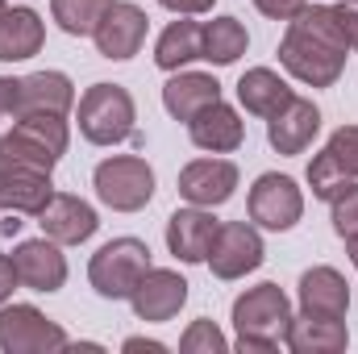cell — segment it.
Masks as SVG:
<instances>
[{"instance_id":"obj_1","label":"cell","mask_w":358,"mask_h":354,"mask_svg":"<svg viewBox=\"0 0 358 354\" xmlns=\"http://www.w3.org/2000/svg\"><path fill=\"white\" fill-rule=\"evenodd\" d=\"M346 55L350 46H346L334 4H304L287 21V34L279 42L283 71L308 88H334L338 76L346 71Z\"/></svg>"},{"instance_id":"obj_2","label":"cell","mask_w":358,"mask_h":354,"mask_svg":"<svg viewBox=\"0 0 358 354\" xmlns=\"http://www.w3.org/2000/svg\"><path fill=\"white\" fill-rule=\"evenodd\" d=\"M67 142H71L67 117L55 113L13 117V129L0 138V171H55V163L67 155Z\"/></svg>"},{"instance_id":"obj_3","label":"cell","mask_w":358,"mask_h":354,"mask_svg":"<svg viewBox=\"0 0 358 354\" xmlns=\"http://www.w3.org/2000/svg\"><path fill=\"white\" fill-rule=\"evenodd\" d=\"M292 325V300L279 283H259L234 300V330L242 354H271L287 338Z\"/></svg>"},{"instance_id":"obj_4","label":"cell","mask_w":358,"mask_h":354,"mask_svg":"<svg viewBox=\"0 0 358 354\" xmlns=\"http://www.w3.org/2000/svg\"><path fill=\"white\" fill-rule=\"evenodd\" d=\"M134 96L121 84H92L80 96V134L92 146H117L125 138H134Z\"/></svg>"},{"instance_id":"obj_5","label":"cell","mask_w":358,"mask_h":354,"mask_svg":"<svg viewBox=\"0 0 358 354\" xmlns=\"http://www.w3.org/2000/svg\"><path fill=\"white\" fill-rule=\"evenodd\" d=\"M150 271V246L142 238H113L104 242L88 263V279L96 296L104 300H129L138 279Z\"/></svg>"},{"instance_id":"obj_6","label":"cell","mask_w":358,"mask_h":354,"mask_svg":"<svg viewBox=\"0 0 358 354\" xmlns=\"http://www.w3.org/2000/svg\"><path fill=\"white\" fill-rule=\"evenodd\" d=\"M96 196L100 204H108L113 213H138L155 200V171L146 159L138 155H113L96 167Z\"/></svg>"},{"instance_id":"obj_7","label":"cell","mask_w":358,"mask_h":354,"mask_svg":"<svg viewBox=\"0 0 358 354\" xmlns=\"http://www.w3.org/2000/svg\"><path fill=\"white\" fill-rule=\"evenodd\" d=\"M67 346L71 338L63 334V325L34 304H0V354H50Z\"/></svg>"},{"instance_id":"obj_8","label":"cell","mask_w":358,"mask_h":354,"mask_svg":"<svg viewBox=\"0 0 358 354\" xmlns=\"http://www.w3.org/2000/svg\"><path fill=\"white\" fill-rule=\"evenodd\" d=\"M246 208H250V221H255V225H263L271 234H283V229H292V225L304 217V192L296 187L292 176L267 171V176L255 179Z\"/></svg>"},{"instance_id":"obj_9","label":"cell","mask_w":358,"mask_h":354,"mask_svg":"<svg viewBox=\"0 0 358 354\" xmlns=\"http://www.w3.org/2000/svg\"><path fill=\"white\" fill-rule=\"evenodd\" d=\"M358 179V125H342L329 134L325 150L308 163V187L317 200H334L346 183Z\"/></svg>"},{"instance_id":"obj_10","label":"cell","mask_w":358,"mask_h":354,"mask_svg":"<svg viewBox=\"0 0 358 354\" xmlns=\"http://www.w3.org/2000/svg\"><path fill=\"white\" fill-rule=\"evenodd\" d=\"M263 259H267V250H263L259 229L250 221H225V225H217V238H213L204 263L213 267L217 279H242V275L259 271Z\"/></svg>"},{"instance_id":"obj_11","label":"cell","mask_w":358,"mask_h":354,"mask_svg":"<svg viewBox=\"0 0 358 354\" xmlns=\"http://www.w3.org/2000/svg\"><path fill=\"white\" fill-rule=\"evenodd\" d=\"M146 29H150V17H146L138 4H129V0H113V4L104 8L100 25L92 29V42H96V50H100L104 59L125 63V59H134V55L142 50Z\"/></svg>"},{"instance_id":"obj_12","label":"cell","mask_w":358,"mask_h":354,"mask_svg":"<svg viewBox=\"0 0 358 354\" xmlns=\"http://www.w3.org/2000/svg\"><path fill=\"white\" fill-rule=\"evenodd\" d=\"M129 304L138 313V321H171L179 309L187 304V279L179 271H167V267H150L138 288L129 292Z\"/></svg>"},{"instance_id":"obj_13","label":"cell","mask_w":358,"mask_h":354,"mask_svg":"<svg viewBox=\"0 0 358 354\" xmlns=\"http://www.w3.org/2000/svg\"><path fill=\"white\" fill-rule=\"evenodd\" d=\"M38 225H42V234H46L50 242H59V246H80V242H88L92 234L100 229V217H96V208H92L88 200L67 196V192H55L50 204L38 213Z\"/></svg>"},{"instance_id":"obj_14","label":"cell","mask_w":358,"mask_h":354,"mask_svg":"<svg viewBox=\"0 0 358 354\" xmlns=\"http://www.w3.org/2000/svg\"><path fill=\"white\" fill-rule=\"evenodd\" d=\"M238 192V167L229 159H196L179 171V196L200 208H217Z\"/></svg>"},{"instance_id":"obj_15","label":"cell","mask_w":358,"mask_h":354,"mask_svg":"<svg viewBox=\"0 0 358 354\" xmlns=\"http://www.w3.org/2000/svg\"><path fill=\"white\" fill-rule=\"evenodd\" d=\"M321 134V108L304 96H292L275 117H267V142L279 155H304Z\"/></svg>"},{"instance_id":"obj_16","label":"cell","mask_w":358,"mask_h":354,"mask_svg":"<svg viewBox=\"0 0 358 354\" xmlns=\"http://www.w3.org/2000/svg\"><path fill=\"white\" fill-rule=\"evenodd\" d=\"M13 267H17L21 288H29V292H59L67 283V259H63L59 242H50V238L21 242L13 250Z\"/></svg>"},{"instance_id":"obj_17","label":"cell","mask_w":358,"mask_h":354,"mask_svg":"<svg viewBox=\"0 0 358 354\" xmlns=\"http://www.w3.org/2000/svg\"><path fill=\"white\" fill-rule=\"evenodd\" d=\"M76 104V84L63 71H34L17 80V100H13V117H29V113H55L67 117Z\"/></svg>"},{"instance_id":"obj_18","label":"cell","mask_w":358,"mask_h":354,"mask_svg":"<svg viewBox=\"0 0 358 354\" xmlns=\"http://www.w3.org/2000/svg\"><path fill=\"white\" fill-rule=\"evenodd\" d=\"M217 225L221 221H213V208H200V204L176 208L171 221H167V246H171V255H176L179 263H204L208 246L217 238Z\"/></svg>"},{"instance_id":"obj_19","label":"cell","mask_w":358,"mask_h":354,"mask_svg":"<svg viewBox=\"0 0 358 354\" xmlns=\"http://www.w3.org/2000/svg\"><path fill=\"white\" fill-rule=\"evenodd\" d=\"M283 346L292 354H342L350 346L346 317H321V313H300L287 325Z\"/></svg>"},{"instance_id":"obj_20","label":"cell","mask_w":358,"mask_h":354,"mask_svg":"<svg viewBox=\"0 0 358 354\" xmlns=\"http://www.w3.org/2000/svg\"><path fill=\"white\" fill-rule=\"evenodd\" d=\"M187 134H192V142L200 150L229 155V150H238L246 142V121L238 117V108H229L225 100H217V104H208L204 113H196L187 121Z\"/></svg>"},{"instance_id":"obj_21","label":"cell","mask_w":358,"mask_h":354,"mask_svg":"<svg viewBox=\"0 0 358 354\" xmlns=\"http://www.w3.org/2000/svg\"><path fill=\"white\" fill-rule=\"evenodd\" d=\"M350 309V283L334 267H313L300 275V313H321V317H346Z\"/></svg>"},{"instance_id":"obj_22","label":"cell","mask_w":358,"mask_h":354,"mask_svg":"<svg viewBox=\"0 0 358 354\" xmlns=\"http://www.w3.org/2000/svg\"><path fill=\"white\" fill-rule=\"evenodd\" d=\"M217 100H221V84L204 71H171V80L163 84V108L176 121H192Z\"/></svg>"},{"instance_id":"obj_23","label":"cell","mask_w":358,"mask_h":354,"mask_svg":"<svg viewBox=\"0 0 358 354\" xmlns=\"http://www.w3.org/2000/svg\"><path fill=\"white\" fill-rule=\"evenodd\" d=\"M55 196L50 171H0V208L4 213H21V217H38Z\"/></svg>"},{"instance_id":"obj_24","label":"cell","mask_w":358,"mask_h":354,"mask_svg":"<svg viewBox=\"0 0 358 354\" xmlns=\"http://www.w3.org/2000/svg\"><path fill=\"white\" fill-rule=\"evenodd\" d=\"M46 25L34 8H4L0 17V63H25L42 50Z\"/></svg>"},{"instance_id":"obj_25","label":"cell","mask_w":358,"mask_h":354,"mask_svg":"<svg viewBox=\"0 0 358 354\" xmlns=\"http://www.w3.org/2000/svg\"><path fill=\"white\" fill-rule=\"evenodd\" d=\"M196 59H204V25L179 17V21H171V25L159 34L155 63H159L163 71H183V67L196 63Z\"/></svg>"},{"instance_id":"obj_26","label":"cell","mask_w":358,"mask_h":354,"mask_svg":"<svg viewBox=\"0 0 358 354\" xmlns=\"http://www.w3.org/2000/svg\"><path fill=\"white\" fill-rule=\"evenodd\" d=\"M292 96H296V92L287 88V80H283L279 71H271V67H250V71L238 80V100H242V108L255 113V117H275Z\"/></svg>"},{"instance_id":"obj_27","label":"cell","mask_w":358,"mask_h":354,"mask_svg":"<svg viewBox=\"0 0 358 354\" xmlns=\"http://www.w3.org/2000/svg\"><path fill=\"white\" fill-rule=\"evenodd\" d=\"M246 46H250V34H246V25H242L238 17H213V21L204 25V59H208L213 67L238 63V59L246 55Z\"/></svg>"},{"instance_id":"obj_28","label":"cell","mask_w":358,"mask_h":354,"mask_svg":"<svg viewBox=\"0 0 358 354\" xmlns=\"http://www.w3.org/2000/svg\"><path fill=\"white\" fill-rule=\"evenodd\" d=\"M108 4L113 0H50V13H55V21H59L63 34L88 38L92 29L100 25V17H104Z\"/></svg>"},{"instance_id":"obj_29","label":"cell","mask_w":358,"mask_h":354,"mask_svg":"<svg viewBox=\"0 0 358 354\" xmlns=\"http://www.w3.org/2000/svg\"><path fill=\"white\" fill-rule=\"evenodd\" d=\"M179 351L183 354H225L229 342H225V334H221L213 321H192L187 334L179 338Z\"/></svg>"},{"instance_id":"obj_30","label":"cell","mask_w":358,"mask_h":354,"mask_svg":"<svg viewBox=\"0 0 358 354\" xmlns=\"http://www.w3.org/2000/svg\"><path fill=\"white\" fill-rule=\"evenodd\" d=\"M329 204H334V229H338V238H355L358 234V183H346Z\"/></svg>"},{"instance_id":"obj_31","label":"cell","mask_w":358,"mask_h":354,"mask_svg":"<svg viewBox=\"0 0 358 354\" xmlns=\"http://www.w3.org/2000/svg\"><path fill=\"white\" fill-rule=\"evenodd\" d=\"M304 4H308V0H255V8H259L263 17H271V21H292Z\"/></svg>"},{"instance_id":"obj_32","label":"cell","mask_w":358,"mask_h":354,"mask_svg":"<svg viewBox=\"0 0 358 354\" xmlns=\"http://www.w3.org/2000/svg\"><path fill=\"white\" fill-rule=\"evenodd\" d=\"M334 13H338V25L346 34V46L358 50V4H334Z\"/></svg>"},{"instance_id":"obj_33","label":"cell","mask_w":358,"mask_h":354,"mask_svg":"<svg viewBox=\"0 0 358 354\" xmlns=\"http://www.w3.org/2000/svg\"><path fill=\"white\" fill-rule=\"evenodd\" d=\"M17 267H13V255H0V304H8V296L17 292Z\"/></svg>"},{"instance_id":"obj_34","label":"cell","mask_w":358,"mask_h":354,"mask_svg":"<svg viewBox=\"0 0 358 354\" xmlns=\"http://www.w3.org/2000/svg\"><path fill=\"white\" fill-rule=\"evenodd\" d=\"M163 8H171V13H179V17H196V13H208L217 0H159Z\"/></svg>"},{"instance_id":"obj_35","label":"cell","mask_w":358,"mask_h":354,"mask_svg":"<svg viewBox=\"0 0 358 354\" xmlns=\"http://www.w3.org/2000/svg\"><path fill=\"white\" fill-rule=\"evenodd\" d=\"M13 100H17V80L13 76H0V121L13 117Z\"/></svg>"},{"instance_id":"obj_36","label":"cell","mask_w":358,"mask_h":354,"mask_svg":"<svg viewBox=\"0 0 358 354\" xmlns=\"http://www.w3.org/2000/svg\"><path fill=\"white\" fill-rule=\"evenodd\" d=\"M121 351H129V354H167V346H163V342H155V338H125V342H121Z\"/></svg>"},{"instance_id":"obj_37","label":"cell","mask_w":358,"mask_h":354,"mask_svg":"<svg viewBox=\"0 0 358 354\" xmlns=\"http://www.w3.org/2000/svg\"><path fill=\"white\" fill-rule=\"evenodd\" d=\"M346 250H350V263L358 267V234H355V238H346Z\"/></svg>"},{"instance_id":"obj_38","label":"cell","mask_w":358,"mask_h":354,"mask_svg":"<svg viewBox=\"0 0 358 354\" xmlns=\"http://www.w3.org/2000/svg\"><path fill=\"white\" fill-rule=\"evenodd\" d=\"M4 8H8V4H4V0H0V17H4Z\"/></svg>"},{"instance_id":"obj_39","label":"cell","mask_w":358,"mask_h":354,"mask_svg":"<svg viewBox=\"0 0 358 354\" xmlns=\"http://www.w3.org/2000/svg\"><path fill=\"white\" fill-rule=\"evenodd\" d=\"M350 4H358V0H350Z\"/></svg>"}]
</instances>
